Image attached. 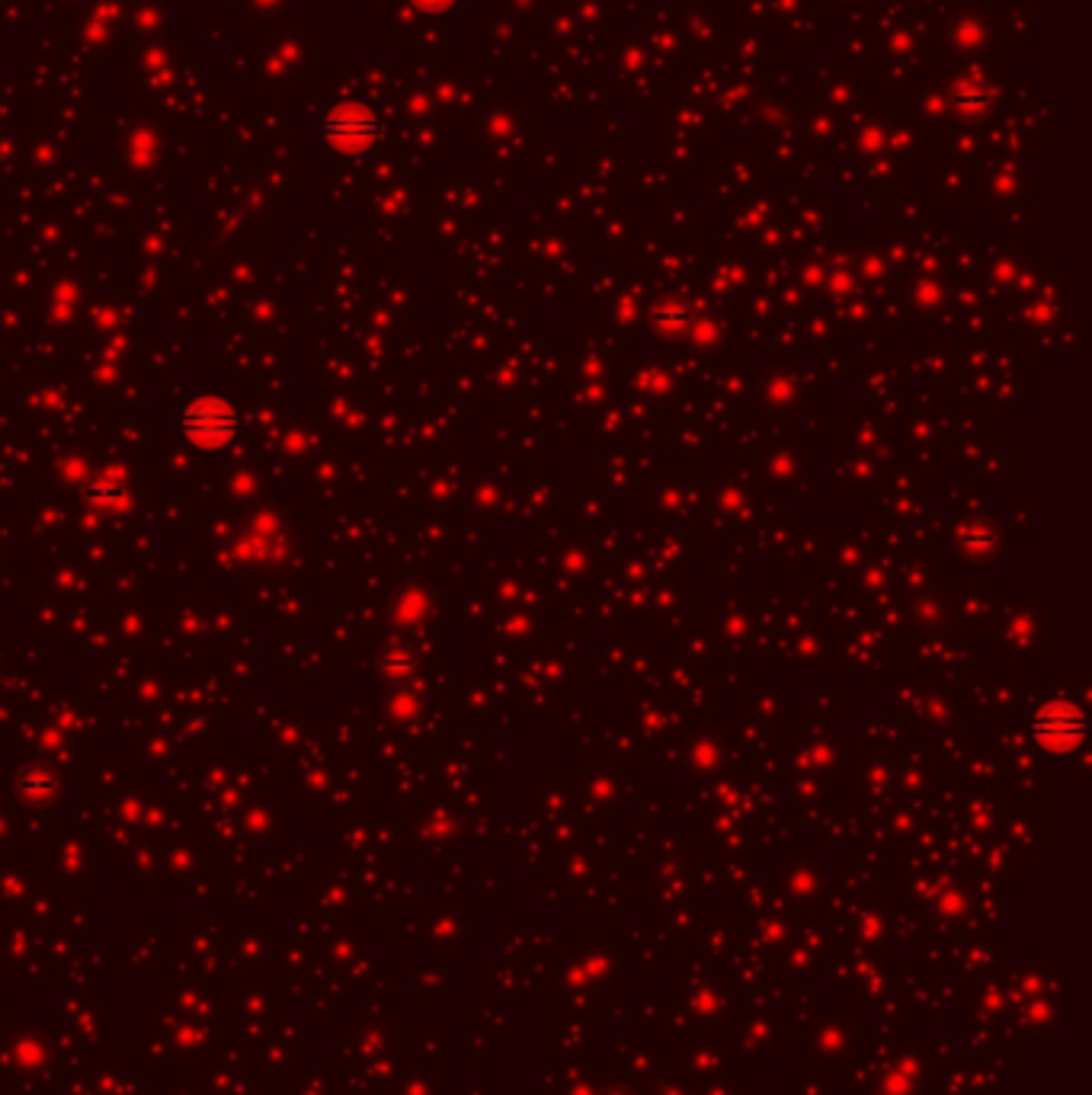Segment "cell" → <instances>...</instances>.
<instances>
[{
    "instance_id": "1",
    "label": "cell",
    "mask_w": 1092,
    "mask_h": 1095,
    "mask_svg": "<svg viewBox=\"0 0 1092 1095\" xmlns=\"http://www.w3.org/2000/svg\"><path fill=\"white\" fill-rule=\"evenodd\" d=\"M238 432H241V416L218 394L196 397L180 413V436H186L196 448H225L231 439H238Z\"/></svg>"
},
{
    "instance_id": "2",
    "label": "cell",
    "mask_w": 1092,
    "mask_h": 1095,
    "mask_svg": "<svg viewBox=\"0 0 1092 1095\" xmlns=\"http://www.w3.org/2000/svg\"><path fill=\"white\" fill-rule=\"evenodd\" d=\"M321 135L331 148H337L344 154H360L381 138V125H378L375 112L363 103H340L324 116Z\"/></svg>"
},
{
    "instance_id": "3",
    "label": "cell",
    "mask_w": 1092,
    "mask_h": 1095,
    "mask_svg": "<svg viewBox=\"0 0 1092 1095\" xmlns=\"http://www.w3.org/2000/svg\"><path fill=\"white\" fill-rule=\"evenodd\" d=\"M413 3H420V6H429V10H439V6H449L452 0H413Z\"/></svg>"
}]
</instances>
